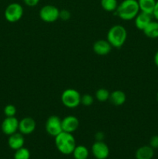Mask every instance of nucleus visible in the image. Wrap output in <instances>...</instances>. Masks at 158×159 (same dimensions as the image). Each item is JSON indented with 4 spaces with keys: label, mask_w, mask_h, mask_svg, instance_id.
Returning a JSON list of instances; mask_svg holds the SVG:
<instances>
[{
    "label": "nucleus",
    "mask_w": 158,
    "mask_h": 159,
    "mask_svg": "<svg viewBox=\"0 0 158 159\" xmlns=\"http://www.w3.org/2000/svg\"><path fill=\"white\" fill-rule=\"evenodd\" d=\"M139 12L137 0H123L118 6L116 14L121 20L129 21L134 20Z\"/></svg>",
    "instance_id": "nucleus-1"
},
{
    "label": "nucleus",
    "mask_w": 158,
    "mask_h": 159,
    "mask_svg": "<svg viewBox=\"0 0 158 159\" xmlns=\"http://www.w3.org/2000/svg\"><path fill=\"white\" fill-rule=\"evenodd\" d=\"M54 140L56 148L63 155H71L76 147L75 138L71 133L62 131L54 138Z\"/></svg>",
    "instance_id": "nucleus-2"
},
{
    "label": "nucleus",
    "mask_w": 158,
    "mask_h": 159,
    "mask_svg": "<svg viewBox=\"0 0 158 159\" xmlns=\"http://www.w3.org/2000/svg\"><path fill=\"white\" fill-rule=\"evenodd\" d=\"M126 39L127 31L122 25L112 26L107 33V40L112 48H122L125 44Z\"/></svg>",
    "instance_id": "nucleus-3"
},
{
    "label": "nucleus",
    "mask_w": 158,
    "mask_h": 159,
    "mask_svg": "<svg viewBox=\"0 0 158 159\" xmlns=\"http://www.w3.org/2000/svg\"><path fill=\"white\" fill-rule=\"evenodd\" d=\"M81 96L77 90L74 89H67L62 93L60 99L65 107L74 109L81 104Z\"/></svg>",
    "instance_id": "nucleus-4"
},
{
    "label": "nucleus",
    "mask_w": 158,
    "mask_h": 159,
    "mask_svg": "<svg viewBox=\"0 0 158 159\" xmlns=\"http://www.w3.org/2000/svg\"><path fill=\"white\" fill-rule=\"evenodd\" d=\"M23 7L17 2L10 3L5 9L4 16L9 23H15L22 19L23 16Z\"/></svg>",
    "instance_id": "nucleus-5"
},
{
    "label": "nucleus",
    "mask_w": 158,
    "mask_h": 159,
    "mask_svg": "<svg viewBox=\"0 0 158 159\" xmlns=\"http://www.w3.org/2000/svg\"><path fill=\"white\" fill-rule=\"evenodd\" d=\"M60 9L53 5H45L39 12L40 20L45 23H54L59 19Z\"/></svg>",
    "instance_id": "nucleus-6"
},
{
    "label": "nucleus",
    "mask_w": 158,
    "mask_h": 159,
    "mask_svg": "<svg viewBox=\"0 0 158 159\" xmlns=\"http://www.w3.org/2000/svg\"><path fill=\"white\" fill-rule=\"evenodd\" d=\"M45 130L51 137L55 138L57 135L63 131L62 130V120L59 116L53 115L48 117L45 124Z\"/></svg>",
    "instance_id": "nucleus-7"
},
{
    "label": "nucleus",
    "mask_w": 158,
    "mask_h": 159,
    "mask_svg": "<svg viewBox=\"0 0 158 159\" xmlns=\"http://www.w3.org/2000/svg\"><path fill=\"white\" fill-rule=\"evenodd\" d=\"M91 153L96 159H106L109 156V148L103 141H95L91 147Z\"/></svg>",
    "instance_id": "nucleus-8"
},
{
    "label": "nucleus",
    "mask_w": 158,
    "mask_h": 159,
    "mask_svg": "<svg viewBox=\"0 0 158 159\" xmlns=\"http://www.w3.org/2000/svg\"><path fill=\"white\" fill-rule=\"evenodd\" d=\"M19 120L15 116H6L1 125L2 131L6 135L12 134L19 130Z\"/></svg>",
    "instance_id": "nucleus-9"
},
{
    "label": "nucleus",
    "mask_w": 158,
    "mask_h": 159,
    "mask_svg": "<svg viewBox=\"0 0 158 159\" xmlns=\"http://www.w3.org/2000/svg\"><path fill=\"white\" fill-rule=\"evenodd\" d=\"M37 127L35 120L29 116L23 118L19 122V131L23 135H29L33 133Z\"/></svg>",
    "instance_id": "nucleus-10"
},
{
    "label": "nucleus",
    "mask_w": 158,
    "mask_h": 159,
    "mask_svg": "<svg viewBox=\"0 0 158 159\" xmlns=\"http://www.w3.org/2000/svg\"><path fill=\"white\" fill-rule=\"evenodd\" d=\"M79 120L76 116L69 115L62 119V130L64 132L73 134L78 129Z\"/></svg>",
    "instance_id": "nucleus-11"
},
{
    "label": "nucleus",
    "mask_w": 158,
    "mask_h": 159,
    "mask_svg": "<svg viewBox=\"0 0 158 159\" xmlns=\"http://www.w3.org/2000/svg\"><path fill=\"white\" fill-rule=\"evenodd\" d=\"M112 47L107 40H99L93 44V51L99 56H106L111 52Z\"/></svg>",
    "instance_id": "nucleus-12"
},
{
    "label": "nucleus",
    "mask_w": 158,
    "mask_h": 159,
    "mask_svg": "<svg viewBox=\"0 0 158 159\" xmlns=\"http://www.w3.org/2000/svg\"><path fill=\"white\" fill-rule=\"evenodd\" d=\"M24 143L25 138L23 137V134H22L20 132H16V133L12 134L9 136L8 145L12 150L15 151L17 149L24 147Z\"/></svg>",
    "instance_id": "nucleus-13"
},
{
    "label": "nucleus",
    "mask_w": 158,
    "mask_h": 159,
    "mask_svg": "<svg viewBox=\"0 0 158 159\" xmlns=\"http://www.w3.org/2000/svg\"><path fill=\"white\" fill-rule=\"evenodd\" d=\"M152 17H153V16L150 15V14L139 12L134 19L135 26L138 30L143 31L147 27V25L153 20Z\"/></svg>",
    "instance_id": "nucleus-14"
},
{
    "label": "nucleus",
    "mask_w": 158,
    "mask_h": 159,
    "mask_svg": "<svg viewBox=\"0 0 158 159\" xmlns=\"http://www.w3.org/2000/svg\"><path fill=\"white\" fill-rule=\"evenodd\" d=\"M108 100L112 105L116 106V107H120L125 102L126 96H125V93L122 92V90H115L110 93Z\"/></svg>",
    "instance_id": "nucleus-15"
},
{
    "label": "nucleus",
    "mask_w": 158,
    "mask_h": 159,
    "mask_svg": "<svg viewBox=\"0 0 158 159\" xmlns=\"http://www.w3.org/2000/svg\"><path fill=\"white\" fill-rule=\"evenodd\" d=\"M154 155V149L150 145H143L139 147L135 153L136 159H152Z\"/></svg>",
    "instance_id": "nucleus-16"
},
{
    "label": "nucleus",
    "mask_w": 158,
    "mask_h": 159,
    "mask_svg": "<svg viewBox=\"0 0 158 159\" xmlns=\"http://www.w3.org/2000/svg\"><path fill=\"white\" fill-rule=\"evenodd\" d=\"M137 2L140 12L153 15L156 0H137Z\"/></svg>",
    "instance_id": "nucleus-17"
},
{
    "label": "nucleus",
    "mask_w": 158,
    "mask_h": 159,
    "mask_svg": "<svg viewBox=\"0 0 158 159\" xmlns=\"http://www.w3.org/2000/svg\"><path fill=\"white\" fill-rule=\"evenodd\" d=\"M143 34L149 38L156 39L158 38V21L152 20L147 27L143 30Z\"/></svg>",
    "instance_id": "nucleus-18"
},
{
    "label": "nucleus",
    "mask_w": 158,
    "mask_h": 159,
    "mask_svg": "<svg viewBox=\"0 0 158 159\" xmlns=\"http://www.w3.org/2000/svg\"><path fill=\"white\" fill-rule=\"evenodd\" d=\"M74 159H88L89 151L84 145H76L72 152Z\"/></svg>",
    "instance_id": "nucleus-19"
},
{
    "label": "nucleus",
    "mask_w": 158,
    "mask_h": 159,
    "mask_svg": "<svg viewBox=\"0 0 158 159\" xmlns=\"http://www.w3.org/2000/svg\"><path fill=\"white\" fill-rule=\"evenodd\" d=\"M101 6L106 12H116L119 3L117 0H101Z\"/></svg>",
    "instance_id": "nucleus-20"
},
{
    "label": "nucleus",
    "mask_w": 158,
    "mask_h": 159,
    "mask_svg": "<svg viewBox=\"0 0 158 159\" xmlns=\"http://www.w3.org/2000/svg\"><path fill=\"white\" fill-rule=\"evenodd\" d=\"M110 93L108 89L101 88L95 92V98L99 102H105L109 99Z\"/></svg>",
    "instance_id": "nucleus-21"
},
{
    "label": "nucleus",
    "mask_w": 158,
    "mask_h": 159,
    "mask_svg": "<svg viewBox=\"0 0 158 159\" xmlns=\"http://www.w3.org/2000/svg\"><path fill=\"white\" fill-rule=\"evenodd\" d=\"M30 158V152L26 148H21L15 151L14 159H29Z\"/></svg>",
    "instance_id": "nucleus-22"
},
{
    "label": "nucleus",
    "mask_w": 158,
    "mask_h": 159,
    "mask_svg": "<svg viewBox=\"0 0 158 159\" xmlns=\"http://www.w3.org/2000/svg\"><path fill=\"white\" fill-rule=\"evenodd\" d=\"M94 102V98L89 94H85L81 96V104L85 106V107H90Z\"/></svg>",
    "instance_id": "nucleus-23"
},
{
    "label": "nucleus",
    "mask_w": 158,
    "mask_h": 159,
    "mask_svg": "<svg viewBox=\"0 0 158 159\" xmlns=\"http://www.w3.org/2000/svg\"><path fill=\"white\" fill-rule=\"evenodd\" d=\"M4 114L6 116H15L16 114V108L14 105L9 104L4 108Z\"/></svg>",
    "instance_id": "nucleus-24"
},
{
    "label": "nucleus",
    "mask_w": 158,
    "mask_h": 159,
    "mask_svg": "<svg viewBox=\"0 0 158 159\" xmlns=\"http://www.w3.org/2000/svg\"><path fill=\"white\" fill-rule=\"evenodd\" d=\"M59 18L61 19L62 20H68L71 18V12L67 9H62L60 10V16Z\"/></svg>",
    "instance_id": "nucleus-25"
},
{
    "label": "nucleus",
    "mask_w": 158,
    "mask_h": 159,
    "mask_svg": "<svg viewBox=\"0 0 158 159\" xmlns=\"http://www.w3.org/2000/svg\"><path fill=\"white\" fill-rule=\"evenodd\" d=\"M149 145L153 149H158V135H154L150 140Z\"/></svg>",
    "instance_id": "nucleus-26"
},
{
    "label": "nucleus",
    "mask_w": 158,
    "mask_h": 159,
    "mask_svg": "<svg viewBox=\"0 0 158 159\" xmlns=\"http://www.w3.org/2000/svg\"><path fill=\"white\" fill-rule=\"evenodd\" d=\"M23 1L26 6H29V7H34L38 5L40 0H23Z\"/></svg>",
    "instance_id": "nucleus-27"
},
{
    "label": "nucleus",
    "mask_w": 158,
    "mask_h": 159,
    "mask_svg": "<svg viewBox=\"0 0 158 159\" xmlns=\"http://www.w3.org/2000/svg\"><path fill=\"white\" fill-rule=\"evenodd\" d=\"M153 17H154V19L158 21V0L156 2V6H155L154 10H153Z\"/></svg>",
    "instance_id": "nucleus-28"
},
{
    "label": "nucleus",
    "mask_w": 158,
    "mask_h": 159,
    "mask_svg": "<svg viewBox=\"0 0 158 159\" xmlns=\"http://www.w3.org/2000/svg\"><path fill=\"white\" fill-rule=\"evenodd\" d=\"M105 138V134L102 132H97L95 134V140L96 141H103V138Z\"/></svg>",
    "instance_id": "nucleus-29"
},
{
    "label": "nucleus",
    "mask_w": 158,
    "mask_h": 159,
    "mask_svg": "<svg viewBox=\"0 0 158 159\" xmlns=\"http://www.w3.org/2000/svg\"><path fill=\"white\" fill-rule=\"evenodd\" d=\"M153 61H154L155 65L158 68V51L155 53L154 57H153Z\"/></svg>",
    "instance_id": "nucleus-30"
}]
</instances>
